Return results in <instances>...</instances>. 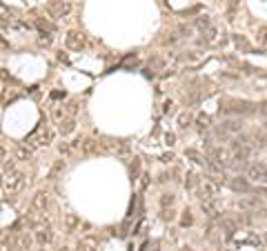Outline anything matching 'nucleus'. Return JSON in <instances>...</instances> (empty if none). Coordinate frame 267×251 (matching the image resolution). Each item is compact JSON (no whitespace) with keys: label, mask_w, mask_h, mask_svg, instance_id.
Returning <instances> with one entry per match:
<instances>
[{"label":"nucleus","mask_w":267,"mask_h":251,"mask_svg":"<svg viewBox=\"0 0 267 251\" xmlns=\"http://www.w3.org/2000/svg\"><path fill=\"white\" fill-rule=\"evenodd\" d=\"M38 44L49 47V44H52V36H49V34H40V38H38Z\"/></svg>","instance_id":"obj_31"},{"label":"nucleus","mask_w":267,"mask_h":251,"mask_svg":"<svg viewBox=\"0 0 267 251\" xmlns=\"http://www.w3.org/2000/svg\"><path fill=\"white\" fill-rule=\"evenodd\" d=\"M218 191H220V185L216 182L214 178L207 176L205 180H201V185H198V189H196V194H198L201 200H216Z\"/></svg>","instance_id":"obj_6"},{"label":"nucleus","mask_w":267,"mask_h":251,"mask_svg":"<svg viewBox=\"0 0 267 251\" xmlns=\"http://www.w3.org/2000/svg\"><path fill=\"white\" fill-rule=\"evenodd\" d=\"M80 151L85 153V156H96V153L103 151V147H100L98 140H94V138H85L80 143Z\"/></svg>","instance_id":"obj_13"},{"label":"nucleus","mask_w":267,"mask_h":251,"mask_svg":"<svg viewBox=\"0 0 267 251\" xmlns=\"http://www.w3.org/2000/svg\"><path fill=\"white\" fill-rule=\"evenodd\" d=\"M254 111H256V105L250 100H236V98L220 100V113H225V116H247Z\"/></svg>","instance_id":"obj_2"},{"label":"nucleus","mask_w":267,"mask_h":251,"mask_svg":"<svg viewBox=\"0 0 267 251\" xmlns=\"http://www.w3.org/2000/svg\"><path fill=\"white\" fill-rule=\"evenodd\" d=\"M40 251H44V249H40Z\"/></svg>","instance_id":"obj_37"},{"label":"nucleus","mask_w":267,"mask_h":251,"mask_svg":"<svg viewBox=\"0 0 267 251\" xmlns=\"http://www.w3.org/2000/svg\"><path fill=\"white\" fill-rule=\"evenodd\" d=\"M23 187H25V173L14 169V165L9 163L7 171H5V176H3V191L7 196H16Z\"/></svg>","instance_id":"obj_1"},{"label":"nucleus","mask_w":267,"mask_h":251,"mask_svg":"<svg viewBox=\"0 0 267 251\" xmlns=\"http://www.w3.org/2000/svg\"><path fill=\"white\" fill-rule=\"evenodd\" d=\"M201 204H203V211H207L209 218H216V216H218V209H216L214 200H201Z\"/></svg>","instance_id":"obj_20"},{"label":"nucleus","mask_w":267,"mask_h":251,"mask_svg":"<svg viewBox=\"0 0 267 251\" xmlns=\"http://www.w3.org/2000/svg\"><path fill=\"white\" fill-rule=\"evenodd\" d=\"M218 129H220V131H225L227 136L232 138V136H236V133L243 131V122H240V120H234V118H230V120H222Z\"/></svg>","instance_id":"obj_12"},{"label":"nucleus","mask_w":267,"mask_h":251,"mask_svg":"<svg viewBox=\"0 0 267 251\" xmlns=\"http://www.w3.org/2000/svg\"><path fill=\"white\" fill-rule=\"evenodd\" d=\"M62 169H65V163H62V160H58V163L54 165V169H52V173H49V178H56V176H58V173H60Z\"/></svg>","instance_id":"obj_29"},{"label":"nucleus","mask_w":267,"mask_h":251,"mask_svg":"<svg viewBox=\"0 0 267 251\" xmlns=\"http://www.w3.org/2000/svg\"><path fill=\"white\" fill-rule=\"evenodd\" d=\"M163 67H165V60H163V58H158V56L149 58V69H151V72H161Z\"/></svg>","instance_id":"obj_24"},{"label":"nucleus","mask_w":267,"mask_h":251,"mask_svg":"<svg viewBox=\"0 0 267 251\" xmlns=\"http://www.w3.org/2000/svg\"><path fill=\"white\" fill-rule=\"evenodd\" d=\"M78 227H80V218L74 216V214H67L65 216V229H67V234H74Z\"/></svg>","instance_id":"obj_17"},{"label":"nucleus","mask_w":267,"mask_h":251,"mask_svg":"<svg viewBox=\"0 0 267 251\" xmlns=\"http://www.w3.org/2000/svg\"><path fill=\"white\" fill-rule=\"evenodd\" d=\"M123 65H125V67H131V65H134V67H136V65H138V56H136V54H131V56H127V58H125V62H123Z\"/></svg>","instance_id":"obj_30"},{"label":"nucleus","mask_w":267,"mask_h":251,"mask_svg":"<svg viewBox=\"0 0 267 251\" xmlns=\"http://www.w3.org/2000/svg\"><path fill=\"white\" fill-rule=\"evenodd\" d=\"M16 158H18V160H29V158H31V149H29V147L25 145V143L18 145V147H16Z\"/></svg>","instance_id":"obj_19"},{"label":"nucleus","mask_w":267,"mask_h":251,"mask_svg":"<svg viewBox=\"0 0 267 251\" xmlns=\"http://www.w3.org/2000/svg\"><path fill=\"white\" fill-rule=\"evenodd\" d=\"M198 122H201V127H205V129H209V116H198Z\"/></svg>","instance_id":"obj_32"},{"label":"nucleus","mask_w":267,"mask_h":251,"mask_svg":"<svg viewBox=\"0 0 267 251\" xmlns=\"http://www.w3.org/2000/svg\"><path fill=\"white\" fill-rule=\"evenodd\" d=\"M31 242H34V238L27 231H14L7 240V251H27Z\"/></svg>","instance_id":"obj_5"},{"label":"nucleus","mask_w":267,"mask_h":251,"mask_svg":"<svg viewBox=\"0 0 267 251\" xmlns=\"http://www.w3.org/2000/svg\"><path fill=\"white\" fill-rule=\"evenodd\" d=\"M36 27L40 29L42 34H52V31H54V25L47 22V20H42V18H38V20H36Z\"/></svg>","instance_id":"obj_22"},{"label":"nucleus","mask_w":267,"mask_h":251,"mask_svg":"<svg viewBox=\"0 0 267 251\" xmlns=\"http://www.w3.org/2000/svg\"><path fill=\"white\" fill-rule=\"evenodd\" d=\"M230 189L234 191V194H252L254 191V187H252V182L247 180V176L243 178V176H234V178H230L225 182Z\"/></svg>","instance_id":"obj_7"},{"label":"nucleus","mask_w":267,"mask_h":251,"mask_svg":"<svg viewBox=\"0 0 267 251\" xmlns=\"http://www.w3.org/2000/svg\"><path fill=\"white\" fill-rule=\"evenodd\" d=\"M65 44H67V49H72V51H80L85 47V38H82L80 31H69L65 36Z\"/></svg>","instance_id":"obj_11"},{"label":"nucleus","mask_w":267,"mask_h":251,"mask_svg":"<svg viewBox=\"0 0 267 251\" xmlns=\"http://www.w3.org/2000/svg\"><path fill=\"white\" fill-rule=\"evenodd\" d=\"M185 156H187V158H192L196 165H205V163H207V156H203V153H201V151H196V149H187V151H185Z\"/></svg>","instance_id":"obj_18"},{"label":"nucleus","mask_w":267,"mask_h":251,"mask_svg":"<svg viewBox=\"0 0 267 251\" xmlns=\"http://www.w3.org/2000/svg\"><path fill=\"white\" fill-rule=\"evenodd\" d=\"M52 138H54L52 129H49L44 122H40V125H38L36 129L31 131L27 138H25V145H27L29 149L34 151V149H40V147H47L49 143H52Z\"/></svg>","instance_id":"obj_3"},{"label":"nucleus","mask_w":267,"mask_h":251,"mask_svg":"<svg viewBox=\"0 0 267 251\" xmlns=\"http://www.w3.org/2000/svg\"><path fill=\"white\" fill-rule=\"evenodd\" d=\"M3 163H5V149L0 147V165H3Z\"/></svg>","instance_id":"obj_35"},{"label":"nucleus","mask_w":267,"mask_h":251,"mask_svg":"<svg viewBox=\"0 0 267 251\" xmlns=\"http://www.w3.org/2000/svg\"><path fill=\"white\" fill-rule=\"evenodd\" d=\"M256 111L263 113V116H267V102H260V105H256Z\"/></svg>","instance_id":"obj_33"},{"label":"nucleus","mask_w":267,"mask_h":251,"mask_svg":"<svg viewBox=\"0 0 267 251\" xmlns=\"http://www.w3.org/2000/svg\"><path fill=\"white\" fill-rule=\"evenodd\" d=\"M69 11H72V5L67 0H49L47 5V14L52 18H65Z\"/></svg>","instance_id":"obj_8"},{"label":"nucleus","mask_w":267,"mask_h":251,"mask_svg":"<svg viewBox=\"0 0 267 251\" xmlns=\"http://www.w3.org/2000/svg\"><path fill=\"white\" fill-rule=\"evenodd\" d=\"M192 122H194V116L192 113H181V118H178V127H181V129H189V127H192Z\"/></svg>","instance_id":"obj_21"},{"label":"nucleus","mask_w":267,"mask_h":251,"mask_svg":"<svg viewBox=\"0 0 267 251\" xmlns=\"http://www.w3.org/2000/svg\"><path fill=\"white\" fill-rule=\"evenodd\" d=\"M245 176L250 182L260 185V191H267V163H252L247 165Z\"/></svg>","instance_id":"obj_4"},{"label":"nucleus","mask_w":267,"mask_h":251,"mask_svg":"<svg viewBox=\"0 0 267 251\" xmlns=\"http://www.w3.org/2000/svg\"><path fill=\"white\" fill-rule=\"evenodd\" d=\"M171 204H174V196H171V194H165V196L161 198V207L167 209V207H171Z\"/></svg>","instance_id":"obj_28"},{"label":"nucleus","mask_w":267,"mask_h":251,"mask_svg":"<svg viewBox=\"0 0 267 251\" xmlns=\"http://www.w3.org/2000/svg\"><path fill=\"white\" fill-rule=\"evenodd\" d=\"M183 224H185V227H187V224H192V216H189V211H185V218H183Z\"/></svg>","instance_id":"obj_34"},{"label":"nucleus","mask_w":267,"mask_h":251,"mask_svg":"<svg viewBox=\"0 0 267 251\" xmlns=\"http://www.w3.org/2000/svg\"><path fill=\"white\" fill-rule=\"evenodd\" d=\"M31 209L42 211V214L49 209V194H47V191H36L34 198H31Z\"/></svg>","instance_id":"obj_10"},{"label":"nucleus","mask_w":267,"mask_h":251,"mask_svg":"<svg viewBox=\"0 0 267 251\" xmlns=\"http://www.w3.org/2000/svg\"><path fill=\"white\" fill-rule=\"evenodd\" d=\"M258 47L267 51V27H258Z\"/></svg>","instance_id":"obj_23"},{"label":"nucleus","mask_w":267,"mask_h":251,"mask_svg":"<svg viewBox=\"0 0 267 251\" xmlns=\"http://www.w3.org/2000/svg\"><path fill=\"white\" fill-rule=\"evenodd\" d=\"M60 251H72V249H67V247H62V249H60Z\"/></svg>","instance_id":"obj_36"},{"label":"nucleus","mask_w":267,"mask_h":251,"mask_svg":"<svg viewBox=\"0 0 267 251\" xmlns=\"http://www.w3.org/2000/svg\"><path fill=\"white\" fill-rule=\"evenodd\" d=\"M196 25H198V29H201V31H205V29L212 27V20H209L207 16H201L198 20H196Z\"/></svg>","instance_id":"obj_26"},{"label":"nucleus","mask_w":267,"mask_h":251,"mask_svg":"<svg viewBox=\"0 0 267 251\" xmlns=\"http://www.w3.org/2000/svg\"><path fill=\"white\" fill-rule=\"evenodd\" d=\"M201 185V180L194 176V173H187V180H185V187L187 189H196V187Z\"/></svg>","instance_id":"obj_25"},{"label":"nucleus","mask_w":267,"mask_h":251,"mask_svg":"<svg viewBox=\"0 0 267 251\" xmlns=\"http://www.w3.org/2000/svg\"><path fill=\"white\" fill-rule=\"evenodd\" d=\"M234 42H236V47H238V49H243V51H250V49H252V47H250V42H247L245 38H238V36H236V38H234Z\"/></svg>","instance_id":"obj_27"},{"label":"nucleus","mask_w":267,"mask_h":251,"mask_svg":"<svg viewBox=\"0 0 267 251\" xmlns=\"http://www.w3.org/2000/svg\"><path fill=\"white\" fill-rule=\"evenodd\" d=\"M218 227H220V231L225 234V238H232L234 234H236V222L232 220V218H222V220L218 222Z\"/></svg>","instance_id":"obj_15"},{"label":"nucleus","mask_w":267,"mask_h":251,"mask_svg":"<svg viewBox=\"0 0 267 251\" xmlns=\"http://www.w3.org/2000/svg\"><path fill=\"white\" fill-rule=\"evenodd\" d=\"M58 131H60V136H69V133H74L76 131V120L74 118H62L60 125H58Z\"/></svg>","instance_id":"obj_16"},{"label":"nucleus","mask_w":267,"mask_h":251,"mask_svg":"<svg viewBox=\"0 0 267 251\" xmlns=\"http://www.w3.org/2000/svg\"><path fill=\"white\" fill-rule=\"evenodd\" d=\"M34 240L40 244V247H47V244L54 242V229L49 224H38L36 227V234H34Z\"/></svg>","instance_id":"obj_9"},{"label":"nucleus","mask_w":267,"mask_h":251,"mask_svg":"<svg viewBox=\"0 0 267 251\" xmlns=\"http://www.w3.org/2000/svg\"><path fill=\"white\" fill-rule=\"evenodd\" d=\"M98 238L96 236H85L78 242V251H98Z\"/></svg>","instance_id":"obj_14"}]
</instances>
